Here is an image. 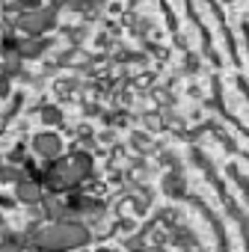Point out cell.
<instances>
[{
  "label": "cell",
  "mask_w": 249,
  "mask_h": 252,
  "mask_svg": "<svg viewBox=\"0 0 249 252\" xmlns=\"http://www.w3.org/2000/svg\"><path fill=\"white\" fill-rule=\"evenodd\" d=\"M86 240H89V231L74 220H60V222H54L48 228L33 231V243L39 249H48V252H65V249L83 246Z\"/></svg>",
  "instance_id": "obj_1"
},
{
  "label": "cell",
  "mask_w": 249,
  "mask_h": 252,
  "mask_svg": "<svg viewBox=\"0 0 249 252\" xmlns=\"http://www.w3.org/2000/svg\"><path fill=\"white\" fill-rule=\"evenodd\" d=\"M89 166H92V160H89V155H68V158H62V160H57L54 166H51V172H48V178H39L42 184H51V187H57V190H62V187H74V184H80L86 175H89Z\"/></svg>",
  "instance_id": "obj_2"
},
{
  "label": "cell",
  "mask_w": 249,
  "mask_h": 252,
  "mask_svg": "<svg viewBox=\"0 0 249 252\" xmlns=\"http://www.w3.org/2000/svg\"><path fill=\"white\" fill-rule=\"evenodd\" d=\"M54 24V15H51V9H36L33 15H21L18 18V27L24 30V33H33V36H39L45 27H51Z\"/></svg>",
  "instance_id": "obj_3"
},
{
  "label": "cell",
  "mask_w": 249,
  "mask_h": 252,
  "mask_svg": "<svg viewBox=\"0 0 249 252\" xmlns=\"http://www.w3.org/2000/svg\"><path fill=\"white\" fill-rule=\"evenodd\" d=\"M15 196H18V202H27V205L42 202V181L39 178H21L15 187Z\"/></svg>",
  "instance_id": "obj_4"
},
{
  "label": "cell",
  "mask_w": 249,
  "mask_h": 252,
  "mask_svg": "<svg viewBox=\"0 0 249 252\" xmlns=\"http://www.w3.org/2000/svg\"><path fill=\"white\" fill-rule=\"evenodd\" d=\"M33 149H36V155L39 158H45V160H57L60 158V140L54 137V134H39L36 140H33Z\"/></svg>",
  "instance_id": "obj_5"
},
{
  "label": "cell",
  "mask_w": 249,
  "mask_h": 252,
  "mask_svg": "<svg viewBox=\"0 0 249 252\" xmlns=\"http://www.w3.org/2000/svg\"><path fill=\"white\" fill-rule=\"evenodd\" d=\"M0 252H21V243L18 240H3L0 243Z\"/></svg>",
  "instance_id": "obj_6"
},
{
  "label": "cell",
  "mask_w": 249,
  "mask_h": 252,
  "mask_svg": "<svg viewBox=\"0 0 249 252\" xmlns=\"http://www.w3.org/2000/svg\"><path fill=\"white\" fill-rule=\"evenodd\" d=\"M21 252H42V249L36 243H27V246H21Z\"/></svg>",
  "instance_id": "obj_7"
}]
</instances>
